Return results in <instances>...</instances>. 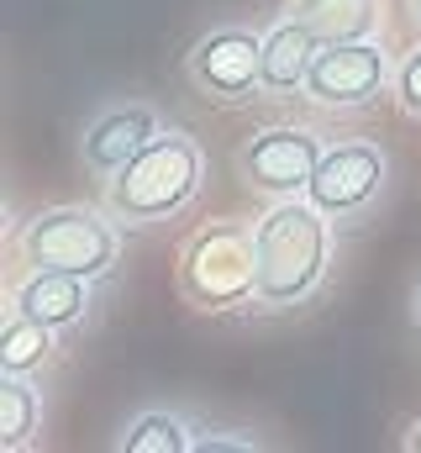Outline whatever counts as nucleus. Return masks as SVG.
I'll list each match as a JSON object with an SVG mask.
<instances>
[{"instance_id": "1", "label": "nucleus", "mask_w": 421, "mask_h": 453, "mask_svg": "<svg viewBox=\"0 0 421 453\" xmlns=\"http://www.w3.org/2000/svg\"><path fill=\"white\" fill-rule=\"evenodd\" d=\"M326 211L311 196H285L258 222V301L264 306H295L306 301L326 274Z\"/></svg>"}, {"instance_id": "2", "label": "nucleus", "mask_w": 421, "mask_h": 453, "mask_svg": "<svg viewBox=\"0 0 421 453\" xmlns=\"http://www.w3.org/2000/svg\"><path fill=\"white\" fill-rule=\"evenodd\" d=\"M201 190V148L185 132H158L142 153H132L111 180V211L121 222H164L180 217Z\"/></svg>"}, {"instance_id": "3", "label": "nucleus", "mask_w": 421, "mask_h": 453, "mask_svg": "<svg viewBox=\"0 0 421 453\" xmlns=\"http://www.w3.org/2000/svg\"><path fill=\"white\" fill-rule=\"evenodd\" d=\"M180 285L195 306L232 311L258 296V232L242 222H210L185 242Z\"/></svg>"}, {"instance_id": "4", "label": "nucleus", "mask_w": 421, "mask_h": 453, "mask_svg": "<svg viewBox=\"0 0 421 453\" xmlns=\"http://www.w3.org/2000/svg\"><path fill=\"white\" fill-rule=\"evenodd\" d=\"M21 258L32 269H64V274L101 280L105 269L116 264V232L96 211H80V206L42 211L37 222L21 232Z\"/></svg>"}, {"instance_id": "5", "label": "nucleus", "mask_w": 421, "mask_h": 453, "mask_svg": "<svg viewBox=\"0 0 421 453\" xmlns=\"http://www.w3.org/2000/svg\"><path fill=\"white\" fill-rule=\"evenodd\" d=\"M242 174L248 185L269 190V196H306L321 164V142L306 127H269L242 148Z\"/></svg>"}, {"instance_id": "6", "label": "nucleus", "mask_w": 421, "mask_h": 453, "mask_svg": "<svg viewBox=\"0 0 421 453\" xmlns=\"http://www.w3.org/2000/svg\"><path fill=\"white\" fill-rule=\"evenodd\" d=\"M390 80V58L379 42L353 37V42H321L306 80V96L321 106H364L379 85Z\"/></svg>"}, {"instance_id": "7", "label": "nucleus", "mask_w": 421, "mask_h": 453, "mask_svg": "<svg viewBox=\"0 0 421 453\" xmlns=\"http://www.w3.org/2000/svg\"><path fill=\"white\" fill-rule=\"evenodd\" d=\"M379 190H385V153L369 148V142H342V148L321 153L316 180H311L306 196H311L326 217H353Z\"/></svg>"}, {"instance_id": "8", "label": "nucleus", "mask_w": 421, "mask_h": 453, "mask_svg": "<svg viewBox=\"0 0 421 453\" xmlns=\"http://www.w3.org/2000/svg\"><path fill=\"white\" fill-rule=\"evenodd\" d=\"M190 74H195V85H206L210 96L237 101V96H248V90L258 85V74H264V42H258L253 32H237V27L210 32L206 42L190 53Z\"/></svg>"}, {"instance_id": "9", "label": "nucleus", "mask_w": 421, "mask_h": 453, "mask_svg": "<svg viewBox=\"0 0 421 453\" xmlns=\"http://www.w3.org/2000/svg\"><path fill=\"white\" fill-rule=\"evenodd\" d=\"M90 280L85 274H64V269H32L21 285H16V311L42 322V327H74L90 306Z\"/></svg>"}, {"instance_id": "10", "label": "nucleus", "mask_w": 421, "mask_h": 453, "mask_svg": "<svg viewBox=\"0 0 421 453\" xmlns=\"http://www.w3.org/2000/svg\"><path fill=\"white\" fill-rule=\"evenodd\" d=\"M316 53H321V37L306 21H295V16L279 21L264 37V74H258V85H269V90H306Z\"/></svg>"}, {"instance_id": "11", "label": "nucleus", "mask_w": 421, "mask_h": 453, "mask_svg": "<svg viewBox=\"0 0 421 453\" xmlns=\"http://www.w3.org/2000/svg\"><path fill=\"white\" fill-rule=\"evenodd\" d=\"M153 137H158L153 111H142V106L111 111L105 121H96L90 137H85V164H90V169H105V174H116V169H121L132 153H142Z\"/></svg>"}, {"instance_id": "12", "label": "nucleus", "mask_w": 421, "mask_h": 453, "mask_svg": "<svg viewBox=\"0 0 421 453\" xmlns=\"http://www.w3.org/2000/svg\"><path fill=\"white\" fill-rule=\"evenodd\" d=\"M295 21H306L321 42H353L374 27V0H295Z\"/></svg>"}, {"instance_id": "13", "label": "nucleus", "mask_w": 421, "mask_h": 453, "mask_svg": "<svg viewBox=\"0 0 421 453\" xmlns=\"http://www.w3.org/2000/svg\"><path fill=\"white\" fill-rule=\"evenodd\" d=\"M37 417H42V401L37 390L21 380V374H5L0 380V449H21L32 433H37Z\"/></svg>"}, {"instance_id": "14", "label": "nucleus", "mask_w": 421, "mask_h": 453, "mask_svg": "<svg viewBox=\"0 0 421 453\" xmlns=\"http://www.w3.org/2000/svg\"><path fill=\"white\" fill-rule=\"evenodd\" d=\"M48 348H53V327L11 311V322L0 327V369L5 374H27V369H37L48 358Z\"/></svg>"}, {"instance_id": "15", "label": "nucleus", "mask_w": 421, "mask_h": 453, "mask_svg": "<svg viewBox=\"0 0 421 453\" xmlns=\"http://www.w3.org/2000/svg\"><path fill=\"white\" fill-rule=\"evenodd\" d=\"M121 449L126 453H190L195 438L185 433L180 417H142V422L121 438Z\"/></svg>"}, {"instance_id": "16", "label": "nucleus", "mask_w": 421, "mask_h": 453, "mask_svg": "<svg viewBox=\"0 0 421 453\" xmlns=\"http://www.w3.org/2000/svg\"><path fill=\"white\" fill-rule=\"evenodd\" d=\"M395 101L406 106L411 116H421V53H411L395 74Z\"/></svg>"}, {"instance_id": "17", "label": "nucleus", "mask_w": 421, "mask_h": 453, "mask_svg": "<svg viewBox=\"0 0 421 453\" xmlns=\"http://www.w3.org/2000/svg\"><path fill=\"white\" fill-rule=\"evenodd\" d=\"M195 449L201 453H226V449H237V453H248V449H258V438H232V433H216V438H195Z\"/></svg>"}, {"instance_id": "18", "label": "nucleus", "mask_w": 421, "mask_h": 453, "mask_svg": "<svg viewBox=\"0 0 421 453\" xmlns=\"http://www.w3.org/2000/svg\"><path fill=\"white\" fill-rule=\"evenodd\" d=\"M406 449H411V453H421V422L411 427V433H406Z\"/></svg>"}, {"instance_id": "19", "label": "nucleus", "mask_w": 421, "mask_h": 453, "mask_svg": "<svg viewBox=\"0 0 421 453\" xmlns=\"http://www.w3.org/2000/svg\"><path fill=\"white\" fill-rule=\"evenodd\" d=\"M417 322H421V290H417Z\"/></svg>"}, {"instance_id": "20", "label": "nucleus", "mask_w": 421, "mask_h": 453, "mask_svg": "<svg viewBox=\"0 0 421 453\" xmlns=\"http://www.w3.org/2000/svg\"><path fill=\"white\" fill-rule=\"evenodd\" d=\"M417 21H421V0H417Z\"/></svg>"}]
</instances>
